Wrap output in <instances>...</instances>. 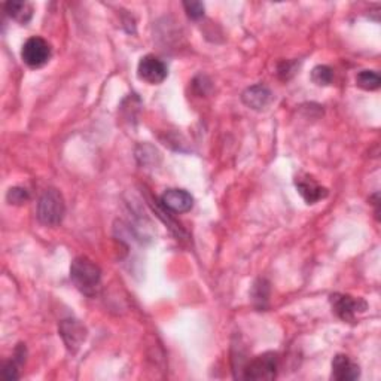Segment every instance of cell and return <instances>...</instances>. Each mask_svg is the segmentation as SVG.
I'll use <instances>...</instances> for the list:
<instances>
[{"mask_svg": "<svg viewBox=\"0 0 381 381\" xmlns=\"http://www.w3.org/2000/svg\"><path fill=\"white\" fill-rule=\"evenodd\" d=\"M71 279L79 292L92 296L99 291L101 271L91 259L79 257L71 265Z\"/></svg>", "mask_w": 381, "mask_h": 381, "instance_id": "1", "label": "cell"}, {"mask_svg": "<svg viewBox=\"0 0 381 381\" xmlns=\"http://www.w3.org/2000/svg\"><path fill=\"white\" fill-rule=\"evenodd\" d=\"M64 200L57 189H46L38 203V219L48 227L59 225L64 216Z\"/></svg>", "mask_w": 381, "mask_h": 381, "instance_id": "2", "label": "cell"}, {"mask_svg": "<svg viewBox=\"0 0 381 381\" xmlns=\"http://www.w3.org/2000/svg\"><path fill=\"white\" fill-rule=\"evenodd\" d=\"M243 378L253 381H270L277 375V354L264 353L253 357L243 368Z\"/></svg>", "mask_w": 381, "mask_h": 381, "instance_id": "3", "label": "cell"}, {"mask_svg": "<svg viewBox=\"0 0 381 381\" xmlns=\"http://www.w3.org/2000/svg\"><path fill=\"white\" fill-rule=\"evenodd\" d=\"M21 59L31 69L43 67L51 59V46L42 38H30L22 45Z\"/></svg>", "mask_w": 381, "mask_h": 381, "instance_id": "4", "label": "cell"}, {"mask_svg": "<svg viewBox=\"0 0 381 381\" xmlns=\"http://www.w3.org/2000/svg\"><path fill=\"white\" fill-rule=\"evenodd\" d=\"M331 305L336 313L344 322H354L356 316L368 308V304L362 298H354L350 295L333 294L331 295Z\"/></svg>", "mask_w": 381, "mask_h": 381, "instance_id": "5", "label": "cell"}, {"mask_svg": "<svg viewBox=\"0 0 381 381\" xmlns=\"http://www.w3.org/2000/svg\"><path fill=\"white\" fill-rule=\"evenodd\" d=\"M137 75L142 80H145V82L157 85V84L164 82L168 72H167V66L164 64L163 60H159L155 55H146L141 62H138Z\"/></svg>", "mask_w": 381, "mask_h": 381, "instance_id": "6", "label": "cell"}, {"mask_svg": "<svg viewBox=\"0 0 381 381\" xmlns=\"http://www.w3.org/2000/svg\"><path fill=\"white\" fill-rule=\"evenodd\" d=\"M60 336L71 352H76L87 338V329L79 320H63L60 325Z\"/></svg>", "mask_w": 381, "mask_h": 381, "instance_id": "7", "label": "cell"}, {"mask_svg": "<svg viewBox=\"0 0 381 381\" xmlns=\"http://www.w3.org/2000/svg\"><path fill=\"white\" fill-rule=\"evenodd\" d=\"M161 204L170 212L187 213L192 209L194 199L189 192L183 189H167L161 195Z\"/></svg>", "mask_w": 381, "mask_h": 381, "instance_id": "8", "label": "cell"}, {"mask_svg": "<svg viewBox=\"0 0 381 381\" xmlns=\"http://www.w3.org/2000/svg\"><path fill=\"white\" fill-rule=\"evenodd\" d=\"M361 375L359 365L354 364L349 356L337 354L332 361V378L337 381H353Z\"/></svg>", "mask_w": 381, "mask_h": 381, "instance_id": "9", "label": "cell"}, {"mask_svg": "<svg viewBox=\"0 0 381 381\" xmlns=\"http://www.w3.org/2000/svg\"><path fill=\"white\" fill-rule=\"evenodd\" d=\"M295 185L298 192L301 194V197L305 200L307 204H316L317 201L328 197V189L320 187V185L310 176H298Z\"/></svg>", "mask_w": 381, "mask_h": 381, "instance_id": "10", "label": "cell"}, {"mask_svg": "<svg viewBox=\"0 0 381 381\" xmlns=\"http://www.w3.org/2000/svg\"><path fill=\"white\" fill-rule=\"evenodd\" d=\"M241 100H243L247 108L262 110L267 108L268 103L271 101V91L264 85H253L243 92Z\"/></svg>", "mask_w": 381, "mask_h": 381, "instance_id": "11", "label": "cell"}, {"mask_svg": "<svg viewBox=\"0 0 381 381\" xmlns=\"http://www.w3.org/2000/svg\"><path fill=\"white\" fill-rule=\"evenodd\" d=\"M6 14L18 21L20 24H27L30 18L33 17V8L27 2H8L3 5Z\"/></svg>", "mask_w": 381, "mask_h": 381, "instance_id": "12", "label": "cell"}, {"mask_svg": "<svg viewBox=\"0 0 381 381\" xmlns=\"http://www.w3.org/2000/svg\"><path fill=\"white\" fill-rule=\"evenodd\" d=\"M356 84H357V87H361L362 89L374 91V89L380 88L381 78L374 71H362V72L357 73V76H356Z\"/></svg>", "mask_w": 381, "mask_h": 381, "instance_id": "13", "label": "cell"}, {"mask_svg": "<svg viewBox=\"0 0 381 381\" xmlns=\"http://www.w3.org/2000/svg\"><path fill=\"white\" fill-rule=\"evenodd\" d=\"M333 72L328 66H316L311 72V80L319 87H326L332 82Z\"/></svg>", "mask_w": 381, "mask_h": 381, "instance_id": "14", "label": "cell"}, {"mask_svg": "<svg viewBox=\"0 0 381 381\" xmlns=\"http://www.w3.org/2000/svg\"><path fill=\"white\" fill-rule=\"evenodd\" d=\"M268 285L265 280H258L255 283V286H253V292H252V296H253V301H255V304L258 303L259 307L264 308V303H267L268 299Z\"/></svg>", "mask_w": 381, "mask_h": 381, "instance_id": "15", "label": "cell"}, {"mask_svg": "<svg viewBox=\"0 0 381 381\" xmlns=\"http://www.w3.org/2000/svg\"><path fill=\"white\" fill-rule=\"evenodd\" d=\"M6 199L10 204H22V203H26L29 200V194L26 189H22V188H10L8 191V195H6Z\"/></svg>", "mask_w": 381, "mask_h": 381, "instance_id": "16", "label": "cell"}, {"mask_svg": "<svg viewBox=\"0 0 381 381\" xmlns=\"http://www.w3.org/2000/svg\"><path fill=\"white\" fill-rule=\"evenodd\" d=\"M183 8L191 20H200L204 15V5L201 2H185Z\"/></svg>", "mask_w": 381, "mask_h": 381, "instance_id": "17", "label": "cell"}, {"mask_svg": "<svg viewBox=\"0 0 381 381\" xmlns=\"http://www.w3.org/2000/svg\"><path fill=\"white\" fill-rule=\"evenodd\" d=\"M3 377L6 380H17L20 375L17 373V368H15V362H9L5 365L3 368Z\"/></svg>", "mask_w": 381, "mask_h": 381, "instance_id": "18", "label": "cell"}]
</instances>
